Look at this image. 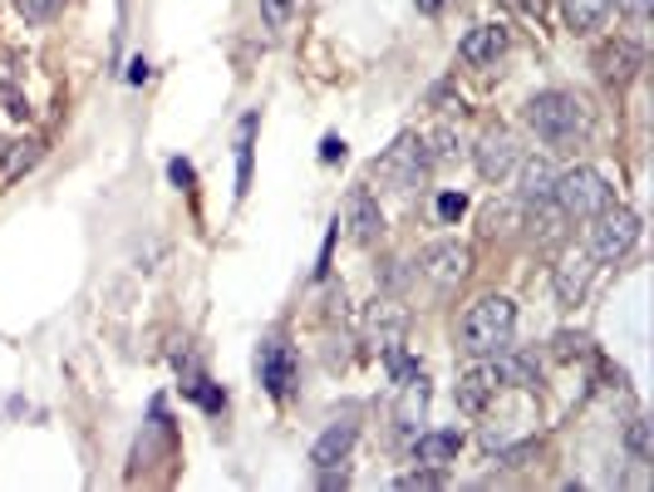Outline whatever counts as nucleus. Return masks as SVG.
Wrapping results in <instances>:
<instances>
[{
  "label": "nucleus",
  "instance_id": "1",
  "mask_svg": "<svg viewBox=\"0 0 654 492\" xmlns=\"http://www.w3.org/2000/svg\"><path fill=\"white\" fill-rule=\"evenodd\" d=\"M526 123H532V133L542 143H552V149H571V143L586 133L581 103H576L571 94H562V89L536 94V99L526 103Z\"/></svg>",
  "mask_w": 654,
  "mask_h": 492
},
{
  "label": "nucleus",
  "instance_id": "2",
  "mask_svg": "<svg viewBox=\"0 0 654 492\" xmlns=\"http://www.w3.org/2000/svg\"><path fill=\"white\" fill-rule=\"evenodd\" d=\"M512 330H516V306L508 296H482L478 306L462 316V345L472 354H498L512 345Z\"/></svg>",
  "mask_w": 654,
  "mask_h": 492
},
{
  "label": "nucleus",
  "instance_id": "3",
  "mask_svg": "<svg viewBox=\"0 0 654 492\" xmlns=\"http://www.w3.org/2000/svg\"><path fill=\"white\" fill-rule=\"evenodd\" d=\"M552 203L562 207V217H596L610 207V183L606 173H596V167H571V173L556 177L552 187Z\"/></svg>",
  "mask_w": 654,
  "mask_h": 492
},
{
  "label": "nucleus",
  "instance_id": "4",
  "mask_svg": "<svg viewBox=\"0 0 654 492\" xmlns=\"http://www.w3.org/2000/svg\"><path fill=\"white\" fill-rule=\"evenodd\" d=\"M428 167H434V158H428V143L414 139V133H404V139H399L384 158H374V177H379V183H389V187H399V193H408V187H418L428 177Z\"/></svg>",
  "mask_w": 654,
  "mask_h": 492
},
{
  "label": "nucleus",
  "instance_id": "5",
  "mask_svg": "<svg viewBox=\"0 0 654 492\" xmlns=\"http://www.w3.org/2000/svg\"><path fill=\"white\" fill-rule=\"evenodd\" d=\"M590 256L596 261H620L630 247L640 242V217L625 207H606V212L590 217Z\"/></svg>",
  "mask_w": 654,
  "mask_h": 492
},
{
  "label": "nucleus",
  "instance_id": "6",
  "mask_svg": "<svg viewBox=\"0 0 654 492\" xmlns=\"http://www.w3.org/2000/svg\"><path fill=\"white\" fill-rule=\"evenodd\" d=\"M404 335H408V310L399 306V300H374V306H369V316H364V340H369V350L389 360V354H399Z\"/></svg>",
  "mask_w": 654,
  "mask_h": 492
},
{
  "label": "nucleus",
  "instance_id": "7",
  "mask_svg": "<svg viewBox=\"0 0 654 492\" xmlns=\"http://www.w3.org/2000/svg\"><path fill=\"white\" fill-rule=\"evenodd\" d=\"M468 271H472V251L462 242H438V247L424 251V276L434 291H443V296L458 291L462 281H468Z\"/></svg>",
  "mask_w": 654,
  "mask_h": 492
},
{
  "label": "nucleus",
  "instance_id": "8",
  "mask_svg": "<svg viewBox=\"0 0 654 492\" xmlns=\"http://www.w3.org/2000/svg\"><path fill=\"white\" fill-rule=\"evenodd\" d=\"M335 227H345L350 242L369 247V242H379V232H384V212H379V203L364 193V187H350L345 203H340V222H335Z\"/></svg>",
  "mask_w": 654,
  "mask_h": 492
},
{
  "label": "nucleus",
  "instance_id": "9",
  "mask_svg": "<svg viewBox=\"0 0 654 492\" xmlns=\"http://www.w3.org/2000/svg\"><path fill=\"white\" fill-rule=\"evenodd\" d=\"M472 163H478V173L488 177V183H502V177L522 163V149H516V139L508 129H488L478 139V149H472Z\"/></svg>",
  "mask_w": 654,
  "mask_h": 492
},
{
  "label": "nucleus",
  "instance_id": "10",
  "mask_svg": "<svg viewBox=\"0 0 654 492\" xmlns=\"http://www.w3.org/2000/svg\"><path fill=\"white\" fill-rule=\"evenodd\" d=\"M257 370H261V384L271 390V400H286L291 384H295V354H291V345H281V340H261Z\"/></svg>",
  "mask_w": 654,
  "mask_h": 492
},
{
  "label": "nucleus",
  "instance_id": "11",
  "mask_svg": "<svg viewBox=\"0 0 654 492\" xmlns=\"http://www.w3.org/2000/svg\"><path fill=\"white\" fill-rule=\"evenodd\" d=\"M492 394H498V370H492V360L482 354V360L472 364V370H462V380H458V409L462 414H482Z\"/></svg>",
  "mask_w": 654,
  "mask_h": 492
},
{
  "label": "nucleus",
  "instance_id": "12",
  "mask_svg": "<svg viewBox=\"0 0 654 492\" xmlns=\"http://www.w3.org/2000/svg\"><path fill=\"white\" fill-rule=\"evenodd\" d=\"M355 434H360L355 424H330V428H325V434L315 438V448H310V468H315V473H335V468L350 458Z\"/></svg>",
  "mask_w": 654,
  "mask_h": 492
},
{
  "label": "nucleus",
  "instance_id": "13",
  "mask_svg": "<svg viewBox=\"0 0 654 492\" xmlns=\"http://www.w3.org/2000/svg\"><path fill=\"white\" fill-rule=\"evenodd\" d=\"M590 271H596V256H590V251H571V256L556 266V296H562V306H576V300L586 296Z\"/></svg>",
  "mask_w": 654,
  "mask_h": 492
},
{
  "label": "nucleus",
  "instance_id": "14",
  "mask_svg": "<svg viewBox=\"0 0 654 492\" xmlns=\"http://www.w3.org/2000/svg\"><path fill=\"white\" fill-rule=\"evenodd\" d=\"M596 69H600V79H606V84H630V79H635V69H640V50L630 45V40H615V45H600Z\"/></svg>",
  "mask_w": 654,
  "mask_h": 492
},
{
  "label": "nucleus",
  "instance_id": "15",
  "mask_svg": "<svg viewBox=\"0 0 654 492\" xmlns=\"http://www.w3.org/2000/svg\"><path fill=\"white\" fill-rule=\"evenodd\" d=\"M458 448H462V438L453 434V428H438V434H418V438H414V463H424V468H448L453 458H458Z\"/></svg>",
  "mask_w": 654,
  "mask_h": 492
},
{
  "label": "nucleus",
  "instance_id": "16",
  "mask_svg": "<svg viewBox=\"0 0 654 492\" xmlns=\"http://www.w3.org/2000/svg\"><path fill=\"white\" fill-rule=\"evenodd\" d=\"M508 50V30L502 25H478L468 40H462V65H492V59Z\"/></svg>",
  "mask_w": 654,
  "mask_h": 492
},
{
  "label": "nucleus",
  "instance_id": "17",
  "mask_svg": "<svg viewBox=\"0 0 654 492\" xmlns=\"http://www.w3.org/2000/svg\"><path fill=\"white\" fill-rule=\"evenodd\" d=\"M399 390H404V400H399V409H394V424L404 428V434H414V428L424 424V409H428V380L414 374V380H404Z\"/></svg>",
  "mask_w": 654,
  "mask_h": 492
},
{
  "label": "nucleus",
  "instance_id": "18",
  "mask_svg": "<svg viewBox=\"0 0 654 492\" xmlns=\"http://www.w3.org/2000/svg\"><path fill=\"white\" fill-rule=\"evenodd\" d=\"M552 187H556V173L546 158H526L522 163V203L536 207V203H552Z\"/></svg>",
  "mask_w": 654,
  "mask_h": 492
},
{
  "label": "nucleus",
  "instance_id": "19",
  "mask_svg": "<svg viewBox=\"0 0 654 492\" xmlns=\"http://www.w3.org/2000/svg\"><path fill=\"white\" fill-rule=\"evenodd\" d=\"M492 370H498V384H516V390H536V384H542L536 364L526 360V354H512V350H498Z\"/></svg>",
  "mask_w": 654,
  "mask_h": 492
},
{
  "label": "nucleus",
  "instance_id": "20",
  "mask_svg": "<svg viewBox=\"0 0 654 492\" xmlns=\"http://www.w3.org/2000/svg\"><path fill=\"white\" fill-rule=\"evenodd\" d=\"M615 10V0H562V15L571 30H600Z\"/></svg>",
  "mask_w": 654,
  "mask_h": 492
},
{
  "label": "nucleus",
  "instance_id": "21",
  "mask_svg": "<svg viewBox=\"0 0 654 492\" xmlns=\"http://www.w3.org/2000/svg\"><path fill=\"white\" fill-rule=\"evenodd\" d=\"M522 212H526L522 197H516V203H492L488 212H482V232H488V237H508Z\"/></svg>",
  "mask_w": 654,
  "mask_h": 492
},
{
  "label": "nucleus",
  "instance_id": "22",
  "mask_svg": "<svg viewBox=\"0 0 654 492\" xmlns=\"http://www.w3.org/2000/svg\"><path fill=\"white\" fill-rule=\"evenodd\" d=\"M40 153H45V143H40V139L10 143V149H6V177H20V173H30V167L40 163Z\"/></svg>",
  "mask_w": 654,
  "mask_h": 492
},
{
  "label": "nucleus",
  "instance_id": "23",
  "mask_svg": "<svg viewBox=\"0 0 654 492\" xmlns=\"http://www.w3.org/2000/svg\"><path fill=\"white\" fill-rule=\"evenodd\" d=\"M251 133H257V119L241 123V139H237V197L251 187Z\"/></svg>",
  "mask_w": 654,
  "mask_h": 492
},
{
  "label": "nucleus",
  "instance_id": "24",
  "mask_svg": "<svg viewBox=\"0 0 654 492\" xmlns=\"http://www.w3.org/2000/svg\"><path fill=\"white\" fill-rule=\"evenodd\" d=\"M15 10L25 25H50V20L65 10V0H15Z\"/></svg>",
  "mask_w": 654,
  "mask_h": 492
},
{
  "label": "nucleus",
  "instance_id": "25",
  "mask_svg": "<svg viewBox=\"0 0 654 492\" xmlns=\"http://www.w3.org/2000/svg\"><path fill=\"white\" fill-rule=\"evenodd\" d=\"M291 15H295V0H261V20H266V30H291Z\"/></svg>",
  "mask_w": 654,
  "mask_h": 492
},
{
  "label": "nucleus",
  "instance_id": "26",
  "mask_svg": "<svg viewBox=\"0 0 654 492\" xmlns=\"http://www.w3.org/2000/svg\"><path fill=\"white\" fill-rule=\"evenodd\" d=\"M630 448H635V458H650L654 453V438H650L645 418H635V424H630Z\"/></svg>",
  "mask_w": 654,
  "mask_h": 492
},
{
  "label": "nucleus",
  "instance_id": "27",
  "mask_svg": "<svg viewBox=\"0 0 654 492\" xmlns=\"http://www.w3.org/2000/svg\"><path fill=\"white\" fill-rule=\"evenodd\" d=\"M462 212H468V197H462V193H443L438 197V217H443V222H458Z\"/></svg>",
  "mask_w": 654,
  "mask_h": 492
},
{
  "label": "nucleus",
  "instance_id": "28",
  "mask_svg": "<svg viewBox=\"0 0 654 492\" xmlns=\"http://www.w3.org/2000/svg\"><path fill=\"white\" fill-rule=\"evenodd\" d=\"M438 483H443L438 468H424V473H404V478H399V488H404V492H414V488H438Z\"/></svg>",
  "mask_w": 654,
  "mask_h": 492
},
{
  "label": "nucleus",
  "instance_id": "29",
  "mask_svg": "<svg viewBox=\"0 0 654 492\" xmlns=\"http://www.w3.org/2000/svg\"><path fill=\"white\" fill-rule=\"evenodd\" d=\"M345 158V139L340 133H325V143H320V163H340Z\"/></svg>",
  "mask_w": 654,
  "mask_h": 492
},
{
  "label": "nucleus",
  "instance_id": "30",
  "mask_svg": "<svg viewBox=\"0 0 654 492\" xmlns=\"http://www.w3.org/2000/svg\"><path fill=\"white\" fill-rule=\"evenodd\" d=\"M167 173H173V183H177V187H193V163L173 158V163H167Z\"/></svg>",
  "mask_w": 654,
  "mask_h": 492
},
{
  "label": "nucleus",
  "instance_id": "31",
  "mask_svg": "<svg viewBox=\"0 0 654 492\" xmlns=\"http://www.w3.org/2000/svg\"><path fill=\"white\" fill-rule=\"evenodd\" d=\"M615 6H620V10H630V15H635V20H645L654 0H615Z\"/></svg>",
  "mask_w": 654,
  "mask_h": 492
},
{
  "label": "nucleus",
  "instance_id": "32",
  "mask_svg": "<svg viewBox=\"0 0 654 492\" xmlns=\"http://www.w3.org/2000/svg\"><path fill=\"white\" fill-rule=\"evenodd\" d=\"M556 350H562V354H581L586 340H581V335H562V340H556Z\"/></svg>",
  "mask_w": 654,
  "mask_h": 492
},
{
  "label": "nucleus",
  "instance_id": "33",
  "mask_svg": "<svg viewBox=\"0 0 654 492\" xmlns=\"http://www.w3.org/2000/svg\"><path fill=\"white\" fill-rule=\"evenodd\" d=\"M129 79H133V84H143V79H148V59H133V69H129Z\"/></svg>",
  "mask_w": 654,
  "mask_h": 492
},
{
  "label": "nucleus",
  "instance_id": "34",
  "mask_svg": "<svg viewBox=\"0 0 654 492\" xmlns=\"http://www.w3.org/2000/svg\"><path fill=\"white\" fill-rule=\"evenodd\" d=\"M418 10H428V15H434V10H443V0H418Z\"/></svg>",
  "mask_w": 654,
  "mask_h": 492
},
{
  "label": "nucleus",
  "instance_id": "35",
  "mask_svg": "<svg viewBox=\"0 0 654 492\" xmlns=\"http://www.w3.org/2000/svg\"><path fill=\"white\" fill-rule=\"evenodd\" d=\"M6 149H10V143H6V139H0V163H6Z\"/></svg>",
  "mask_w": 654,
  "mask_h": 492
}]
</instances>
